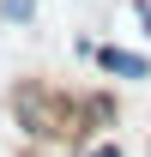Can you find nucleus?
I'll use <instances>...</instances> for the list:
<instances>
[{"label": "nucleus", "instance_id": "7ed1b4c3", "mask_svg": "<svg viewBox=\"0 0 151 157\" xmlns=\"http://www.w3.org/2000/svg\"><path fill=\"white\" fill-rule=\"evenodd\" d=\"M133 18L145 24V36H151V0H133Z\"/></svg>", "mask_w": 151, "mask_h": 157}, {"label": "nucleus", "instance_id": "20e7f679", "mask_svg": "<svg viewBox=\"0 0 151 157\" xmlns=\"http://www.w3.org/2000/svg\"><path fill=\"white\" fill-rule=\"evenodd\" d=\"M91 157H121V145H97V151Z\"/></svg>", "mask_w": 151, "mask_h": 157}, {"label": "nucleus", "instance_id": "f03ea898", "mask_svg": "<svg viewBox=\"0 0 151 157\" xmlns=\"http://www.w3.org/2000/svg\"><path fill=\"white\" fill-rule=\"evenodd\" d=\"M37 18V0H0V24H30Z\"/></svg>", "mask_w": 151, "mask_h": 157}, {"label": "nucleus", "instance_id": "f257e3e1", "mask_svg": "<svg viewBox=\"0 0 151 157\" xmlns=\"http://www.w3.org/2000/svg\"><path fill=\"white\" fill-rule=\"evenodd\" d=\"M91 60L103 67V73H115V78H151V60L145 55H133V48H91Z\"/></svg>", "mask_w": 151, "mask_h": 157}]
</instances>
